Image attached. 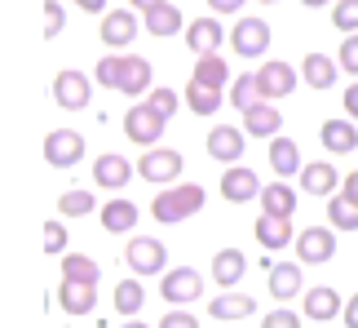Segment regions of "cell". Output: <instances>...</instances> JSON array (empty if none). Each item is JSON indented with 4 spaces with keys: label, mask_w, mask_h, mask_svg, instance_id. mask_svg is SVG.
Returning <instances> with one entry per match:
<instances>
[{
    "label": "cell",
    "mask_w": 358,
    "mask_h": 328,
    "mask_svg": "<svg viewBox=\"0 0 358 328\" xmlns=\"http://www.w3.org/2000/svg\"><path fill=\"white\" fill-rule=\"evenodd\" d=\"M203 209V186L199 182H182L173 191H164V196H155V204H150V213H155V222H182V217L199 213Z\"/></svg>",
    "instance_id": "6da1fadb"
},
{
    "label": "cell",
    "mask_w": 358,
    "mask_h": 328,
    "mask_svg": "<svg viewBox=\"0 0 358 328\" xmlns=\"http://www.w3.org/2000/svg\"><path fill=\"white\" fill-rule=\"evenodd\" d=\"M164 125H169V116L155 111L150 102H137V107L124 111V133H129V142H137V146H155Z\"/></svg>",
    "instance_id": "7a4b0ae2"
},
{
    "label": "cell",
    "mask_w": 358,
    "mask_h": 328,
    "mask_svg": "<svg viewBox=\"0 0 358 328\" xmlns=\"http://www.w3.org/2000/svg\"><path fill=\"white\" fill-rule=\"evenodd\" d=\"M53 102L62 111H85L93 102V80L85 71H58L53 76Z\"/></svg>",
    "instance_id": "3957f363"
},
{
    "label": "cell",
    "mask_w": 358,
    "mask_h": 328,
    "mask_svg": "<svg viewBox=\"0 0 358 328\" xmlns=\"http://www.w3.org/2000/svg\"><path fill=\"white\" fill-rule=\"evenodd\" d=\"M186 164L177 151H169V146H146V156L137 160V173L146 177L150 186H164V182H177V173H182Z\"/></svg>",
    "instance_id": "277c9868"
},
{
    "label": "cell",
    "mask_w": 358,
    "mask_h": 328,
    "mask_svg": "<svg viewBox=\"0 0 358 328\" xmlns=\"http://www.w3.org/2000/svg\"><path fill=\"white\" fill-rule=\"evenodd\" d=\"M230 49H235L239 58H261V53L270 49V22L239 18L235 27H230Z\"/></svg>",
    "instance_id": "5b68a950"
},
{
    "label": "cell",
    "mask_w": 358,
    "mask_h": 328,
    "mask_svg": "<svg viewBox=\"0 0 358 328\" xmlns=\"http://www.w3.org/2000/svg\"><path fill=\"white\" fill-rule=\"evenodd\" d=\"M124 257H129L133 275H164V266H169V249L155 240V235H142V240H129V249H124Z\"/></svg>",
    "instance_id": "8992f818"
},
{
    "label": "cell",
    "mask_w": 358,
    "mask_h": 328,
    "mask_svg": "<svg viewBox=\"0 0 358 328\" xmlns=\"http://www.w3.org/2000/svg\"><path fill=\"white\" fill-rule=\"evenodd\" d=\"M159 293H164V302H195V297L203 293V275L195 266H177V271H164V280H159Z\"/></svg>",
    "instance_id": "52a82bcc"
},
{
    "label": "cell",
    "mask_w": 358,
    "mask_h": 328,
    "mask_svg": "<svg viewBox=\"0 0 358 328\" xmlns=\"http://www.w3.org/2000/svg\"><path fill=\"white\" fill-rule=\"evenodd\" d=\"M45 160L53 169H71V164L85 160V138H80L76 129H53L45 138Z\"/></svg>",
    "instance_id": "ba28073f"
},
{
    "label": "cell",
    "mask_w": 358,
    "mask_h": 328,
    "mask_svg": "<svg viewBox=\"0 0 358 328\" xmlns=\"http://www.w3.org/2000/svg\"><path fill=\"white\" fill-rule=\"evenodd\" d=\"M58 306L66 310V315H89V310H98V284L62 275V284H58Z\"/></svg>",
    "instance_id": "9c48e42d"
},
{
    "label": "cell",
    "mask_w": 358,
    "mask_h": 328,
    "mask_svg": "<svg viewBox=\"0 0 358 328\" xmlns=\"http://www.w3.org/2000/svg\"><path fill=\"white\" fill-rule=\"evenodd\" d=\"M243 142H248V129H235V125H213L208 129V156L217 164H239Z\"/></svg>",
    "instance_id": "30bf717a"
},
{
    "label": "cell",
    "mask_w": 358,
    "mask_h": 328,
    "mask_svg": "<svg viewBox=\"0 0 358 328\" xmlns=\"http://www.w3.org/2000/svg\"><path fill=\"white\" fill-rule=\"evenodd\" d=\"M332 253H336V240H332V231L327 226H306L296 235V257L306 266H319V262H332Z\"/></svg>",
    "instance_id": "8fae6325"
},
{
    "label": "cell",
    "mask_w": 358,
    "mask_h": 328,
    "mask_svg": "<svg viewBox=\"0 0 358 328\" xmlns=\"http://www.w3.org/2000/svg\"><path fill=\"white\" fill-rule=\"evenodd\" d=\"M257 85H261V98H287L296 89V71L287 62H261Z\"/></svg>",
    "instance_id": "7c38bea8"
},
{
    "label": "cell",
    "mask_w": 358,
    "mask_h": 328,
    "mask_svg": "<svg viewBox=\"0 0 358 328\" xmlns=\"http://www.w3.org/2000/svg\"><path fill=\"white\" fill-rule=\"evenodd\" d=\"M222 196L226 204H248V200H257L261 196V177L252 169H226L222 173Z\"/></svg>",
    "instance_id": "4fadbf2b"
},
{
    "label": "cell",
    "mask_w": 358,
    "mask_h": 328,
    "mask_svg": "<svg viewBox=\"0 0 358 328\" xmlns=\"http://www.w3.org/2000/svg\"><path fill=\"white\" fill-rule=\"evenodd\" d=\"M301 310H306V320H314V324H327V320H336L341 310H345V302L336 297V289H327V284H319V289H310V293H306V302H301Z\"/></svg>",
    "instance_id": "5bb4252c"
},
{
    "label": "cell",
    "mask_w": 358,
    "mask_h": 328,
    "mask_svg": "<svg viewBox=\"0 0 358 328\" xmlns=\"http://www.w3.org/2000/svg\"><path fill=\"white\" fill-rule=\"evenodd\" d=\"M133 36H137V18H133V9H106L102 13V40L106 45H133Z\"/></svg>",
    "instance_id": "9a60e30c"
},
{
    "label": "cell",
    "mask_w": 358,
    "mask_h": 328,
    "mask_svg": "<svg viewBox=\"0 0 358 328\" xmlns=\"http://www.w3.org/2000/svg\"><path fill=\"white\" fill-rule=\"evenodd\" d=\"M226 40V27L217 22V18H195L186 27V45L195 49V53H217V45Z\"/></svg>",
    "instance_id": "2e32d148"
},
{
    "label": "cell",
    "mask_w": 358,
    "mask_h": 328,
    "mask_svg": "<svg viewBox=\"0 0 358 328\" xmlns=\"http://www.w3.org/2000/svg\"><path fill=\"white\" fill-rule=\"evenodd\" d=\"M257 240L266 244V249H283V244H292V217H279V213H261L257 217Z\"/></svg>",
    "instance_id": "e0dca14e"
},
{
    "label": "cell",
    "mask_w": 358,
    "mask_h": 328,
    "mask_svg": "<svg viewBox=\"0 0 358 328\" xmlns=\"http://www.w3.org/2000/svg\"><path fill=\"white\" fill-rule=\"evenodd\" d=\"M336 186H341V173L327 160L306 164V169H301V191H306V196H332Z\"/></svg>",
    "instance_id": "ac0fdd59"
},
{
    "label": "cell",
    "mask_w": 358,
    "mask_h": 328,
    "mask_svg": "<svg viewBox=\"0 0 358 328\" xmlns=\"http://www.w3.org/2000/svg\"><path fill=\"white\" fill-rule=\"evenodd\" d=\"M150 89V62L137 58V53H129V58L120 62V89L115 93H129V98H137V93Z\"/></svg>",
    "instance_id": "d6986e66"
},
{
    "label": "cell",
    "mask_w": 358,
    "mask_h": 328,
    "mask_svg": "<svg viewBox=\"0 0 358 328\" xmlns=\"http://www.w3.org/2000/svg\"><path fill=\"white\" fill-rule=\"evenodd\" d=\"M146 32L150 36H177V32H186V22H182V9L169 5V0H159V5H150L146 9Z\"/></svg>",
    "instance_id": "ffe728a7"
},
{
    "label": "cell",
    "mask_w": 358,
    "mask_h": 328,
    "mask_svg": "<svg viewBox=\"0 0 358 328\" xmlns=\"http://www.w3.org/2000/svg\"><path fill=\"white\" fill-rule=\"evenodd\" d=\"M319 142H323L332 156H350L354 146H358V129L350 125V120H327V125L319 129Z\"/></svg>",
    "instance_id": "44dd1931"
},
{
    "label": "cell",
    "mask_w": 358,
    "mask_h": 328,
    "mask_svg": "<svg viewBox=\"0 0 358 328\" xmlns=\"http://www.w3.org/2000/svg\"><path fill=\"white\" fill-rule=\"evenodd\" d=\"M129 177H133V164L124 156H98V164H93V182L106 191H120Z\"/></svg>",
    "instance_id": "7402d4cb"
},
{
    "label": "cell",
    "mask_w": 358,
    "mask_h": 328,
    "mask_svg": "<svg viewBox=\"0 0 358 328\" xmlns=\"http://www.w3.org/2000/svg\"><path fill=\"white\" fill-rule=\"evenodd\" d=\"M243 129L252 133V138H274V133L283 129V116L274 111V107H266V102H252L243 111Z\"/></svg>",
    "instance_id": "603a6c76"
},
{
    "label": "cell",
    "mask_w": 358,
    "mask_h": 328,
    "mask_svg": "<svg viewBox=\"0 0 358 328\" xmlns=\"http://www.w3.org/2000/svg\"><path fill=\"white\" fill-rule=\"evenodd\" d=\"M213 320L217 324H235V320H248L257 310V302L252 297H243V293H222V297H213Z\"/></svg>",
    "instance_id": "cb8c5ba5"
},
{
    "label": "cell",
    "mask_w": 358,
    "mask_h": 328,
    "mask_svg": "<svg viewBox=\"0 0 358 328\" xmlns=\"http://www.w3.org/2000/svg\"><path fill=\"white\" fill-rule=\"evenodd\" d=\"M270 169L279 177H292L301 169V146L292 138H283V133H274L270 138Z\"/></svg>",
    "instance_id": "d4e9b609"
},
{
    "label": "cell",
    "mask_w": 358,
    "mask_h": 328,
    "mask_svg": "<svg viewBox=\"0 0 358 328\" xmlns=\"http://www.w3.org/2000/svg\"><path fill=\"white\" fill-rule=\"evenodd\" d=\"M301 80H306L310 89H332L336 85V62L327 58V53H306V62H301Z\"/></svg>",
    "instance_id": "484cf974"
},
{
    "label": "cell",
    "mask_w": 358,
    "mask_h": 328,
    "mask_svg": "<svg viewBox=\"0 0 358 328\" xmlns=\"http://www.w3.org/2000/svg\"><path fill=\"white\" fill-rule=\"evenodd\" d=\"M102 226L111 231V235H124V231H133L137 226V204L133 200H111V204H102Z\"/></svg>",
    "instance_id": "4316f807"
},
{
    "label": "cell",
    "mask_w": 358,
    "mask_h": 328,
    "mask_svg": "<svg viewBox=\"0 0 358 328\" xmlns=\"http://www.w3.org/2000/svg\"><path fill=\"white\" fill-rule=\"evenodd\" d=\"M243 271H248V257L239 249H222L213 257V280L222 284V289H230V284H239L243 280Z\"/></svg>",
    "instance_id": "83f0119b"
},
{
    "label": "cell",
    "mask_w": 358,
    "mask_h": 328,
    "mask_svg": "<svg viewBox=\"0 0 358 328\" xmlns=\"http://www.w3.org/2000/svg\"><path fill=\"white\" fill-rule=\"evenodd\" d=\"M296 293H301V266H296V262L270 266V297L287 302V297H296Z\"/></svg>",
    "instance_id": "f1b7e54d"
},
{
    "label": "cell",
    "mask_w": 358,
    "mask_h": 328,
    "mask_svg": "<svg viewBox=\"0 0 358 328\" xmlns=\"http://www.w3.org/2000/svg\"><path fill=\"white\" fill-rule=\"evenodd\" d=\"M261 213L292 217V213H296V191H292V186H283V182H270V186H261Z\"/></svg>",
    "instance_id": "f546056e"
},
{
    "label": "cell",
    "mask_w": 358,
    "mask_h": 328,
    "mask_svg": "<svg viewBox=\"0 0 358 328\" xmlns=\"http://www.w3.org/2000/svg\"><path fill=\"white\" fill-rule=\"evenodd\" d=\"M186 102H190V111H195V116H217V111H222V89L190 80V85H186Z\"/></svg>",
    "instance_id": "4dcf8cb0"
},
{
    "label": "cell",
    "mask_w": 358,
    "mask_h": 328,
    "mask_svg": "<svg viewBox=\"0 0 358 328\" xmlns=\"http://www.w3.org/2000/svg\"><path fill=\"white\" fill-rule=\"evenodd\" d=\"M190 80H199V85H213V89H226L230 67L217 58V53H199V62H195V71H190Z\"/></svg>",
    "instance_id": "1f68e13d"
},
{
    "label": "cell",
    "mask_w": 358,
    "mask_h": 328,
    "mask_svg": "<svg viewBox=\"0 0 358 328\" xmlns=\"http://www.w3.org/2000/svg\"><path fill=\"white\" fill-rule=\"evenodd\" d=\"M327 217H332V226L336 231H358V204L345 196V191H332V196H327Z\"/></svg>",
    "instance_id": "d6a6232c"
},
{
    "label": "cell",
    "mask_w": 358,
    "mask_h": 328,
    "mask_svg": "<svg viewBox=\"0 0 358 328\" xmlns=\"http://www.w3.org/2000/svg\"><path fill=\"white\" fill-rule=\"evenodd\" d=\"M146 302V289H142V280H120L115 284V310L120 315H137Z\"/></svg>",
    "instance_id": "836d02e7"
},
{
    "label": "cell",
    "mask_w": 358,
    "mask_h": 328,
    "mask_svg": "<svg viewBox=\"0 0 358 328\" xmlns=\"http://www.w3.org/2000/svg\"><path fill=\"white\" fill-rule=\"evenodd\" d=\"M261 98V85H257V76H239V80H230V107H239V111H248Z\"/></svg>",
    "instance_id": "e575fe53"
},
{
    "label": "cell",
    "mask_w": 358,
    "mask_h": 328,
    "mask_svg": "<svg viewBox=\"0 0 358 328\" xmlns=\"http://www.w3.org/2000/svg\"><path fill=\"white\" fill-rule=\"evenodd\" d=\"M62 275L98 284V262H93V257H85V253H66V257H62Z\"/></svg>",
    "instance_id": "d590c367"
},
{
    "label": "cell",
    "mask_w": 358,
    "mask_h": 328,
    "mask_svg": "<svg viewBox=\"0 0 358 328\" xmlns=\"http://www.w3.org/2000/svg\"><path fill=\"white\" fill-rule=\"evenodd\" d=\"M93 209H98V204H93L89 191H62V200H58V213L62 217H85Z\"/></svg>",
    "instance_id": "8d00e7d4"
},
{
    "label": "cell",
    "mask_w": 358,
    "mask_h": 328,
    "mask_svg": "<svg viewBox=\"0 0 358 328\" xmlns=\"http://www.w3.org/2000/svg\"><path fill=\"white\" fill-rule=\"evenodd\" d=\"M332 27L336 32H358V0H336L332 5Z\"/></svg>",
    "instance_id": "74e56055"
},
{
    "label": "cell",
    "mask_w": 358,
    "mask_h": 328,
    "mask_svg": "<svg viewBox=\"0 0 358 328\" xmlns=\"http://www.w3.org/2000/svg\"><path fill=\"white\" fill-rule=\"evenodd\" d=\"M66 27V9H62V0H45V36L53 40Z\"/></svg>",
    "instance_id": "f35d334b"
},
{
    "label": "cell",
    "mask_w": 358,
    "mask_h": 328,
    "mask_svg": "<svg viewBox=\"0 0 358 328\" xmlns=\"http://www.w3.org/2000/svg\"><path fill=\"white\" fill-rule=\"evenodd\" d=\"M120 62H124V58H115V53H106V58L98 62V71H93V76H98V85H106V89H120Z\"/></svg>",
    "instance_id": "ab89813d"
},
{
    "label": "cell",
    "mask_w": 358,
    "mask_h": 328,
    "mask_svg": "<svg viewBox=\"0 0 358 328\" xmlns=\"http://www.w3.org/2000/svg\"><path fill=\"white\" fill-rule=\"evenodd\" d=\"M336 62L345 67V71L358 76V32H350L345 40H341V53H336Z\"/></svg>",
    "instance_id": "60d3db41"
},
{
    "label": "cell",
    "mask_w": 358,
    "mask_h": 328,
    "mask_svg": "<svg viewBox=\"0 0 358 328\" xmlns=\"http://www.w3.org/2000/svg\"><path fill=\"white\" fill-rule=\"evenodd\" d=\"M45 253H66V226L62 222L45 226Z\"/></svg>",
    "instance_id": "b9f144b4"
},
{
    "label": "cell",
    "mask_w": 358,
    "mask_h": 328,
    "mask_svg": "<svg viewBox=\"0 0 358 328\" xmlns=\"http://www.w3.org/2000/svg\"><path fill=\"white\" fill-rule=\"evenodd\" d=\"M150 107L173 120V111H177V93H173V89H155V93H150Z\"/></svg>",
    "instance_id": "7bdbcfd3"
},
{
    "label": "cell",
    "mask_w": 358,
    "mask_h": 328,
    "mask_svg": "<svg viewBox=\"0 0 358 328\" xmlns=\"http://www.w3.org/2000/svg\"><path fill=\"white\" fill-rule=\"evenodd\" d=\"M261 324H266V328H296L301 320H296V310H270Z\"/></svg>",
    "instance_id": "ee69618b"
},
{
    "label": "cell",
    "mask_w": 358,
    "mask_h": 328,
    "mask_svg": "<svg viewBox=\"0 0 358 328\" xmlns=\"http://www.w3.org/2000/svg\"><path fill=\"white\" fill-rule=\"evenodd\" d=\"M164 328H195V315H186V310H169V315H164Z\"/></svg>",
    "instance_id": "f6af8a7d"
},
{
    "label": "cell",
    "mask_w": 358,
    "mask_h": 328,
    "mask_svg": "<svg viewBox=\"0 0 358 328\" xmlns=\"http://www.w3.org/2000/svg\"><path fill=\"white\" fill-rule=\"evenodd\" d=\"M341 320H345L350 328H358V293H354L350 302H345V310H341Z\"/></svg>",
    "instance_id": "bcb514c9"
},
{
    "label": "cell",
    "mask_w": 358,
    "mask_h": 328,
    "mask_svg": "<svg viewBox=\"0 0 358 328\" xmlns=\"http://www.w3.org/2000/svg\"><path fill=\"white\" fill-rule=\"evenodd\" d=\"M208 5H213L217 13H239V9H243V0H208Z\"/></svg>",
    "instance_id": "7dc6e473"
},
{
    "label": "cell",
    "mask_w": 358,
    "mask_h": 328,
    "mask_svg": "<svg viewBox=\"0 0 358 328\" xmlns=\"http://www.w3.org/2000/svg\"><path fill=\"white\" fill-rule=\"evenodd\" d=\"M341 191H345V196L358 204V169H354V173H345V182H341Z\"/></svg>",
    "instance_id": "c3c4849f"
},
{
    "label": "cell",
    "mask_w": 358,
    "mask_h": 328,
    "mask_svg": "<svg viewBox=\"0 0 358 328\" xmlns=\"http://www.w3.org/2000/svg\"><path fill=\"white\" fill-rule=\"evenodd\" d=\"M345 111H350V120H358V85L345 89Z\"/></svg>",
    "instance_id": "681fc988"
},
{
    "label": "cell",
    "mask_w": 358,
    "mask_h": 328,
    "mask_svg": "<svg viewBox=\"0 0 358 328\" xmlns=\"http://www.w3.org/2000/svg\"><path fill=\"white\" fill-rule=\"evenodd\" d=\"M85 13H106V0H76Z\"/></svg>",
    "instance_id": "f907efd6"
},
{
    "label": "cell",
    "mask_w": 358,
    "mask_h": 328,
    "mask_svg": "<svg viewBox=\"0 0 358 328\" xmlns=\"http://www.w3.org/2000/svg\"><path fill=\"white\" fill-rule=\"evenodd\" d=\"M129 5H133V9H142V13H146L150 5H159V0H129Z\"/></svg>",
    "instance_id": "816d5d0a"
},
{
    "label": "cell",
    "mask_w": 358,
    "mask_h": 328,
    "mask_svg": "<svg viewBox=\"0 0 358 328\" xmlns=\"http://www.w3.org/2000/svg\"><path fill=\"white\" fill-rule=\"evenodd\" d=\"M301 5H310V9H319V5H332V0H301Z\"/></svg>",
    "instance_id": "f5cc1de1"
},
{
    "label": "cell",
    "mask_w": 358,
    "mask_h": 328,
    "mask_svg": "<svg viewBox=\"0 0 358 328\" xmlns=\"http://www.w3.org/2000/svg\"><path fill=\"white\" fill-rule=\"evenodd\" d=\"M261 5H274V0H261Z\"/></svg>",
    "instance_id": "db71d44e"
}]
</instances>
